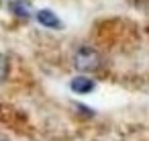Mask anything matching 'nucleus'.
Listing matches in <instances>:
<instances>
[{
	"instance_id": "3",
	"label": "nucleus",
	"mask_w": 149,
	"mask_h": 141,
	"mask_svg": "<svg viewBox=\"0 0 149 141\" xmlns=\"http://www.w3.org/2000/svg\"><path fill=\"white\" fill-rule=\"evenodd\" d=\"M70 88L76 92V94H90L94 88H96V82L92 78H86V76H78L70 82Z\"/></svg>"
},
{
	"instance_id": "1",
	"label": "nucleus",
	"mask_w": 149,
	"mask_h": 141,
	"mask_svg": "<svg viewBox=\"0 0 149 141\" xmlns=\"http://www.w3.org/2000/svg\"><path fill=\"white\" fill-rule=\"evenodd\" d=\"M100 66H102V57L92 47H80L74 53V68L78 72H84V74L86 72H96Z\"/></svg>"
},
{
	"instance_id": "4",
	"label": "nucleus",
	"mask_w": 149,
	"mask_h": 141,
	"mask_svg": "<svg viewBox=\"0 0 149 141\" xmlns=\"http://www.w3.org/2000/svg\"><path fill=\"white\" fill-rule=\"evenodd\" d=\"M8 8L15 13V15H19V17H25V19H29L31 17V4L29 2H25V0H15V2H10L8 4Z\"/></svg>"
},
{
	"instance_id": "2",
	"label": "nucleus",
	"mask_w": 149,
	"mask_h": 141,
	"mask_svg": "<svg viewBox=\"0 0 149 141\" xmlns=\"http://www.w3.org/2000/svg\"><path fill=\"white\" fill-rule=\"evenodd\" d=\"M35 19H37L43 27H47V29H61V27H63L61 21L57 19V15H55L53 10H49V8H41V10H37Z\"/></svg>"
},
{
	"instance_id": "5",
	"label": "nucleus",
	"mask_w": 149,
	"mask_h": 141,
	"mask_svg": "<svg viewBox=\"0 0 149 141\" xmlns=\"http://www.w3.org/2000/svg\"><path fill=\"white\" fill-rule=\"evenodd\" d=\"M6 74H8V61H6V57L2 53H0V80L6 78Z\"/></svg>"
}]
</instances>
